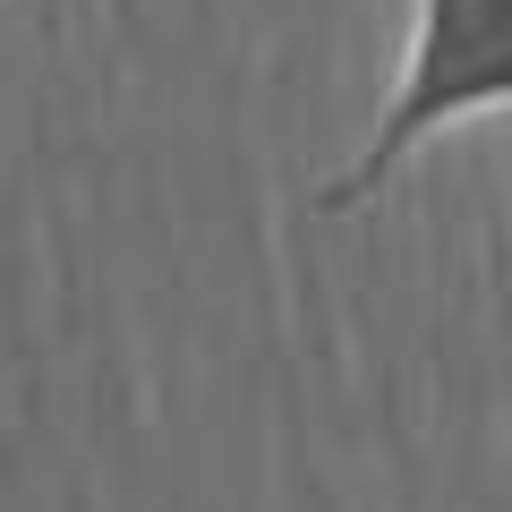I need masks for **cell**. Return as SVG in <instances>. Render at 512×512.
<instances>
[{"instance_id":"6da1fadb","label":"cell","mask_w":512,"mask_h":512,"mask_svg":"<svg viewBox=\"0 0 512 512\" xmlns=\"http://www.w3.org/2000/svg\"><path fill=\"white\" fill-rule=\"evenodd\" d=\"M478 111H512V0H419L410 18V52L393 77V103H384L367 154L325 180L308 197V214H350L367 205L427 137L478 120Z\"/></svg>"}]
</instances>
